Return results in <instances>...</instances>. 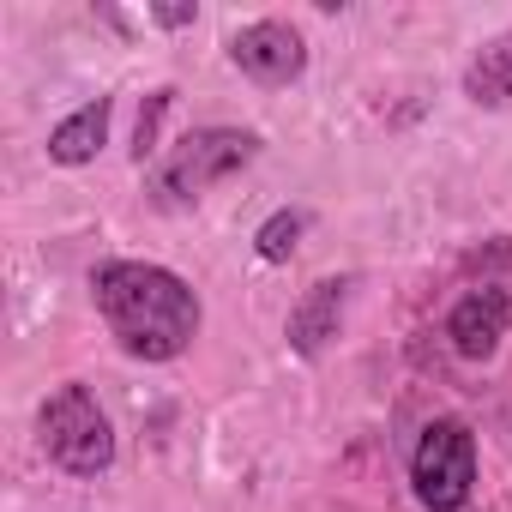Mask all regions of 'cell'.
Instances as JSON below:
<instances>
[{
  "label": "cell",
  "instance_id": "6da1fadb",
  "mask_svg": "<svg viewBox=\"0 0 512 512\" xmlns=\"http://www.w3.org/2000/svg\"><path fill=\"white\" fill-rule=\"evenodd\" d=\"M97 314L109 320L115 344L139 362H175L199 338V296L169 272L145 260H109L91 272Z\"/></svg>",
  "mask_w": 512,
  "mask_h": 512
},
{
  "label": "cell",
  "instance_id": "7a4b0ae2",
  "mask_svg": "<svg viewBox=\"0 0 512 512\" xmlns=\"http://www.w3.org/2000/svg\"><path fill=\"white\" fill-rule=\"evenodd\" d=\"M37 440L67 476H103L115 464V428L91 398V386H61L37 416Z\"/></svg>",
  "mask_w": 512,
  "mask_h": 512
},
{
  "label": "cell",
  "instance_id": "3957f363",
  "mask_svg": "<svg viewBox=\"0 0 512 512\" xmlns=\"http://www.w3.org/2000/svg\"><path fill=\"white\" fill-rule=\"evenodd\" d=\"M253 157H260V133H241V127H199L187 133L163 163H157V199L163 205H187L199 199L205 187L229 181L235 169H247Z\"/></svg>",
  "mask_w": 512,
  "mask_h": 512
},
{
  "label": "cell",
  "instance_id": "277c9868",
  "mask_svg": "<svg viewBox=\"0 0 512 512\" xmlns=\"http://www.w3.org/2000/svg\"><path fill=\"white\" fill-rule=\"evenodd\" d=\"M410 482H416V500L428 512H458L470 500V482H476V434L458 416H434L416 440Z\"/></svg>",
  "mask_w": 512,
  "mask_h": 512
},
{
  "label": "cell",
  "instance_id": "5b68a950",
  "mask_svg": "<svg viewBox=\"0 0 512 512\" xmlns=\"http://www.w3.org/2000/svg\"><path fill=\"white\" fill-rule=\"evenodd\" d=\"M229 61H235L247 79H260V85H290V79H302V67H308V43H302L296 25L260 19V25H241V31L229 37Z\"/></svg>",
  "mask_w": 512,
  "mask_h": 512
},
{
  "label": "cell",
  "instance_id": "8992f818",
  "mask_svg": "<svg viewBox=\"0 0 512 512\" xmlns=\"http://www.w3.org/2000/svg\"><path fill=\"white\" fill-rule=\"evenodd\" d=\"M506 320H512V296L494 290V284H482V290H470V296L452 308L446 338H452V350H458L464 362H482V356H494V344L506 338Z\"/></svg>",
  "mask_w": 512,
  "mask_h": 512
},
{
  "label": "cell",
  "instance_id": "52a82bcc",
  "mask_svg": "<svg viewBox=\"0 0 512 512\" xmlns=\"http://www.w3.org/2000/svg\"><path fill=\"white\" fill-rule=\"evenodd\" d=\"M344 278H320L296 308H290V350L296 356H320L332 338H338V320H344Z\"/></svg>",
  "mask_w": 512,
  "mask_h": 512
},
{
  "label": "cell",
  "instance_id": "ba28073f",
  "mask_svg": "<svg viewBox=\"0 0 512 512\" xmlns=\"http://www.w3.org/2000/svg\"><path fill=\"white\" fill-rule=\"evenodd\" d=\"M103 139H109V97L73 109V115L49 133V157L67 163V169H79V163H91V157L103 151Z\"/></svg>",
  "mask_w": 512,
  "mask_h": 512
},
{
  "label": "cell",
  "instance_id": "9c48e42d",
  "mask_svg": "<svg viewBox=\"0 0 512 512\" xmlns=\"http://www.w3.org/2000/svg\"><path fill=\"white\" fill-rule=\"evenodd\" d=\"M464 91L482 109H512V31H500L494 43H482V55L464 67Z\"/></svg>",
  "mask_w": 512,
  "mask_h": 512
},
{
  "label": "cell",
  "instance_id": "30bf717a",
  "mask_svg": "<svg viewBox=\"0 0 512 512\" xmlns=\"http://www.w3.org/2000/svg\"><path fill=\"white\" fill-rule=\"evenodd\" d=\"M296 241H302V211H272L260 223V235H253V253H260L266 266H284L296 253Z\"/></svg>",
  "mask_w": 512,
  "mask_h": 512
},
{
  "label": "cell",
  "instance_id": "8fae6325",
  "mask_svg": "<svg viewBox=\"0 0 512 512\" xmlns=\"http://www.w3.org/2000/svg\"><path fill=\"white\" fill-rule=\"evenodd\" d=\"M169 97H175V91H151V97H145L139 133H133V157H139V163H145V157L157 151V127H163V115H169Z\"/></svg>",
  "mask_w": 512,
  "mask_h": 512
},
{
  "label": "cell",
  "instance_id": "7c38bea8",
  "mask_svg": "<svg viewBox=\"0 0 512 512\" xmlns=\"http://www.w3.org/2000/svg\"><path fill=\"white\" fill-rule=\"evenodd\" d=\"M157 25H193V7H157Z\"/></svg>",
  "mask_w": 512,
  "mask_h": 512
}]
</instances>
